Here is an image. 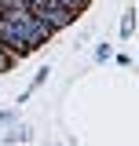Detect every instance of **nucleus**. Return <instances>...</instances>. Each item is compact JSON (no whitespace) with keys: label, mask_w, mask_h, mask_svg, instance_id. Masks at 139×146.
Segmentation results:
<instances>
[{"label":"nucleus","mask_w":139,"mask_h":146,"mask_svg":"<svg viewBox=\"0 0 139 146\" xmlns=\"http://www.w3.org/2000/svg\"><path fill=\"white\" fill-rule=\"evenodd\" d=\"M0 44L7 48V51L15 55V58H26V55H33V44L26 40V29L18 26L15 18H7L0 11Z\"/></svg>","instance_id":"nucleus-1"},{"label":"nucleus","mask_w":139,"mask_h":146,"mask_svg":"<svg viewBox=\"0 0 139 146\" xmlns=\"http://www.w3.org/2000/svg\"><path fill=\"white\" fill-rule=\"evenodd\" d=\"M29 11H33V15L40 18V22H48L55 33L77 22V11H70L66 4H59V0H40V4H33V7H29Z\"/></svg>","instance_id":"nucleus-2"},{"label":"nucleus","mask_w":139,"mask_h":146,"mask_svg":"<svg viewBox=\"0 0 139 146\" xmlns=\"http://www.w3.org/2000/svg\"><path fill=\"white\" fill-rule=\"evenodd\" d=\"M15 62H18V58H15V55H11V51H7L4 44H0V73H7V70H11V66H15Z\"/></svg>","instance_id":"nucleus-3"},{"label":"nucleus","mask_w":139,"mask_h":146,"mask_svg":"<svg viewBox=\"0 0 139 146\" xmlns=\"http://www.w3.org/2000/svg\"><path fill=\"white\" fill-rule=\"evenodd\" d=\"M59 4H66L70 11H77V15H81V11H84V7L92 4V0H59Z\"/></svg>","instance_id":"nucleus-4"},{"label":"nucleus","mask_w":139,"mask_h":146,"mask_svg":"<svg viewBox=\"0 0 139 146\" xmlns=\"http://www.w3.org/2000/svg\"><path fill=\"white\" fill-rule=\"evenodd\" d=\"M132 26H136V11H128V15H124V22H121V33L128 36V33H132Z\"/></svg>","instance_id":"nucleus-5"},{"label":"nucleus","mask_w":139,"mask_h":146,"mask_svg":"<svg viewBox=\"0 0 139 146\" xmlns=\"http://www.w3.org/2000/svg\"><path fill=\"white\" fill-rule=\"evenodd\" d=\"M95 58H99V62H106V58H110V44H103V48L95 51Z\"/></svg>","instance_id":"nucleus-6"}]
</instances>
